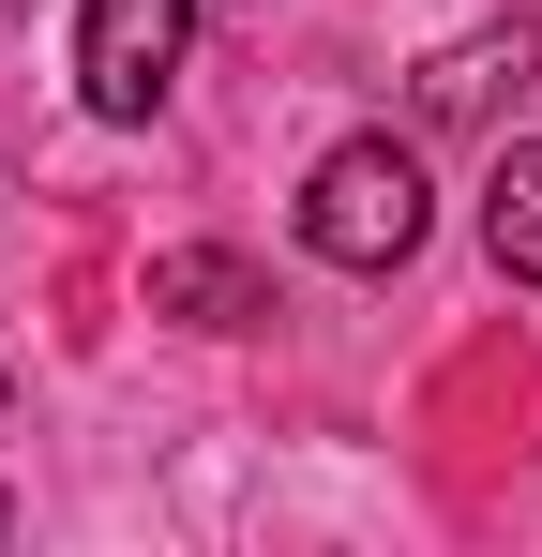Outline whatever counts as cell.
Listing matches in <instances>:
<instances>
[{
	"label": "cell",
	"instance_id": "1",
	"mask_svg": "<svg viewBox=\"0 0 542 557\" xmlns=\"http://www.w3.org/2000/svg\"><path fill=\"white\" fill-rule=\"evenodd\" d=\"M422 226H438V196H422V151H407V136H347V151H317V182H301V242H317L332 272H407Z\"/></svg>",
	"mask_w": 542,
	"mask_h": 557
},
{
	"label": "cell",
	"instance_id": "2",
	"mask_svg": "<svg viewBox=\"0 0 542 557\" xmlns=\"http://www.w3.org/2000/svg\"><path fill=\"white\" fill-rule=\"evenodd\" d=\"M181 46H196V0H76V106L151 121L181 91Z\"/></svg>",
	"mask_w": 542,
	"mask_h": 557
},
{
	"label": "cell",
	"instance_id": "3",
	"mask_svg": "<svg viewBox=\"0 0 542 557\" xmlns=\"http://www.w3.org/2000/svg\"><path fill=\"white\" fill-rule=\"evenodd\" d=\"M528 76H542V30H528V15H497V30H467V46L422 61V121H438V136H482Z\"/></svg>",
	"mask_w": 542,
	"mask_h": 557
},
{
	"label": "cell",
	"instance_id": "4",
	"mask_svg": "<svg viewBox=\"0 0 542 557\" xmlns=\"http://www.w3.org/2000/svg\"><path fill=\"white\" fill-rule=\"evenodd\" d=\"M151 317H181V332H257L271 286L242 272V257H211V242H181V257H151Z\"/></svg>",
	"mask_w": 542,
	"mask_h": 557
},
{
	"label": "cell",
	"instance_id": "5",
	"mask_svg": "<svg viewBox=\"0 0 542 557\" xmlns=\"http://www.w3.org/2000/svg\"><path fill=\"white\" fill-rule=\"evenodd\" d=\"M482 257H497L513 286H542V136H513L497 182H482Z\"/></svg>",
	"mask_w": 542,
	"mask_h": 557
},
{
	"label": "cell",
	"instance_id": "6",
	"mask_svg": "<svg viewBox=\"0 0 542 557\" xmlns=\"http://www.w3.org/2000/svg\"><path fill=\"white\" fill-rule=\"evenodd\" d=\"M0 543H15V497H0Z\"/></svg>",
	"mask_w": 542,
	"mask_h": 557
},
{
	"label": "cell",
	"instance_id": "7",
	"mask_svg": "<svg viewBox=\"0 0 542 557\" xmlns=\"http://www.w3.org/2000/svg\"><path fill=\"white\" fill-rule=\"evenodd\" d=\"M0 15H15V0H0Z\"/></svg>",
	"mask_w": 542,
	"mask_h": 557
}]
</instances>
